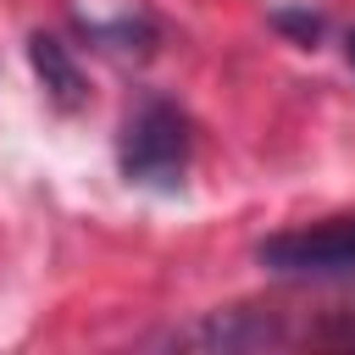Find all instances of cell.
<instances>
[{"label":"cell","instance_id":"cell-1","mask_svg":"<svg viewBox=\"0 0 355 355\" xmlns=\"http://www.w3.org/2000/svg\"><path fill=\"white\" fill-rule=\"evenodd\" d=\"M189 116L150 94L128 111L122 122V139H116V166L128 183L139 189H183V172H189Z\"/></svg>","mask_w":355,"mask_h":355},{"label":"cell","instance_id":"cell-2","mask_svg":"<svg viewBox=\"0 0 355 355\" xmlns=\"http://www.w3.org/2000/svg\"><path fill=\"white\" fill-rule=\"evenodd\" d=\"M255 266H266L272 277H316V283L355 277V216L272 233L255 244Z\"/></svg>","mask_w":355,"mask_h":355},{"label":"cell","instance_id":"cell-3","mask_svg":"<svg viewBox=\"0 0 355 355\" xmlns=\"http://www.w3.org/2000/svg\"><path fill=\"white\" fill-rule=\"evenodd\" d=\"M172 349H211V355H244V349H277L288 344V327L272 316V311H205L200 322L166 333Z\"/></svg>","mask_w":355,"mask_h":355},{"label":"cell","instance_id":"cell-4","mask_svg":"<svg viewBox=\"0 0 355 355\" xmlns=\"http://www.w3.org/2000/svg\"><path fill=\"white\" fill-rule=\"evenodd\" d=\"M28 61H33V72H39L44 94H50L61 111H78V105L89 100V83H83V72H78L72 50H67L55 33H33V39H28Z\"/></svg>","mask_w":355,"mask_h":355},{"label":"cell","instance_id":"cell-5","mask_svg":"<svg viewBox=\"0 0 355 355\" xmlns=\"http://www.w3.org/2000/svg\"><path fill=\"white\" fill-rule=\"evenodd\" d=\"M272 22H277V28H288V33L300 39V44H311V39L322 33V17H311V11H277Z\"/></svg>","mask_w":355,"mask_h":355},{"label":"cell","instance_id":"cell-6","mask_svg":"<svg viewBox=\"0 0 355 355\" xmlns=\"http://www.w3.org/2000/svg\"><path fill=\"white\" fill-rule=\"evenodd\" d=\"M344 55H349V67H355V33H349V39H344Z\"/></svg>","mask_w":355,"mask_h":355}]
</instances>
